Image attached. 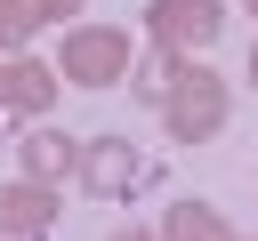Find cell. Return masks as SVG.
I'll return each instance as SVG.
<instances>
[{
    "mask_svg": "<svg viewBox=\"0 0 258 241\" xmlns=\"http://www.w3.org/2000/svg\"><path fill=\"white\" fill-rule=\"evenodd\" d=\"M137 56H145V48H137L121 24H73V32L56 40V72H64V88H129Z\"/></svg>",
    "mask_w": 258,
    "mask_h": 241,
    "instance_id": "1",
    "label": "cell"
},
{
    "mask_svg": "<svg viewBox=\"0 0 258 241\" xmlns=\"http://www.w3.org/2000/svg\"><path fill=\"white\" fill-rule=\"evenodd\" d=\"M161 129H169V145H210V137L226 129V80H218L202 56L177 72V88H169V104H161Z\"/></svg>",
    "mask_w": 258,
    "mask_h": 241,
    "instance_id": "2",
    "label": "cell"
},
{
    "mask_svg": "<svg viewBox=\"0 0 258 241\" xmlns=\"http://www.w3.org/2000/svg\"><path fill=\"white\" fill-rule=\"evenodd\" d=\"M56 88H64L56 56H32V48H8L0 56V112L8 120H48L56 112Z\"/></svg>",
    "mask_w": 258,
    "mask_h": 241,
    "instance_id": "3",
    "label": "cell"
},
{
    "mask_svg": "<svg viewBox=\"0 0 258 241\" xmlns=\"http://www.w3.org/2000/svg\"><path fill=\"white\" fill-rule=\"evenodd\" d=\"M137 177H145L137 137H121V129L81 137V193H97V201H129V193H137Z\"/></svg>",
    "mask_w": 258,
    "mask_h": 241,
    "instance_id": "4",
    "label": "cell"
},
{
    "mask_svg": "<svg viewBox=\"0 0 258 241\" xmlns=\"http://www.w3.org/2000/svg\"><path fill=\"white\" fill-rule=\"evenodd\" d=\"M137 16H145V40H169L185 56L218 48V32H226V0H145Z\"/></svg>",
    "mask_w": 258,
    "mask_h": 241,
    "instance_id": "5",
    "label": "cell"
},
{
    "mask_svg": "<svg viewBox=\"0 0 258 241\" xmlns=\"http://www.w3.org/2000/svg\"><path fill=\"white\" fill-rule=\"evenodd\" d=\"M64 185H40V177H8L0 185V241H48L56 233V201Z\"/></svg>",
    "mask_w": 258,
    "mask_h": 241,
    "instance_id": "6",
    "label": "cell"
},
{
    "mask_svg": "<svg viewBox=\"0 0 258 241\" xmlns=\"http://www.w3.org/2000/svg\"><path fill=\"white\" fill-rule=\"evenodd\" d=\"M8 153H16V177H40V185L81 177V137H64V129H48V120H32Z\"/></svg>",
    "mask_w": 258,
    "mask_h": 241,
    "instance_id": "7",
    "label": "cell"
},
{
    "mask_svg": "<svg viewBox=\"0 0 258 241\" xmlns=\"http://www.w3.org/2000/svg\"><path fill=\"white\" fill-rule=\"evenodd\" d=\"M185 64H194V56H185V48H169V40H145V56H137V72H129V96H137V104H153V112H161V104H169V88H177V72H185Z\"/></svg>",
    "mask_w": 258,
    "mask_h": 241,
    "instance_id": "8",
    "label": "cell"
},
{
    "mask_svg": "<svg viewBox=\"0 0 258 241\" xmlns=\"http://www.w3.org/2000/svg\"><path fill=\"white\" fill-rule=\"evenodd\" d=\"M161 241H234V233H226L218 201H194V193H185V201L161 209Z\"/></svg>",
    "mask_w": 258,
    "mask_h": 241,
    "instance_id": "9",
    "label": "cell"
},
{
    "mask_svg": "<svg viewBox=\"0 0 258 241\" xmlns=\"http://www.w3.org/2000/svg\"><path fill=\"white\" fill-rule=\"evenodd\" d=\"M40 24H48V8H40V0H0V48H24Z\"/></svg>",
    "mask_w": 258,
    "mask_h": 241,
    "instance_id": "10",
    "label": "cell"
},
{
    "mask_svg": "<svg viewBox=\"0 0 258 241\" xmlns=\"http://www.w3.org/2000/svg\"><path fill=\"white\" fill-rule=\"evenodd\" d=\"M40 8H48V24H64V16H81L89 0H40Z\"/></svg>",
    "mask_w": 258,
    "mask_h": 241,
    "instance_id": "11",
    "label": "cell"
},
{
    "mask_svg": "<svg viewBox=\"0 0 258 241\" xmlns=\"http://www.w3.org/2000/svg\"><path fill=\"white\" fill-rule=\"evenodd\" d=\"M105 241H161V233H137V225H129V233H105Z\"/></svg>",
    "mask_w": 258,
    "mask_h": 241,
    "instance_id": "12",
    "label": "cell"
},
{
    "mask_svg": "<svg viewBox=\"0 0 258 241\" xmlns=\"http://www.w3.org/2000/svg\"><path fill=\"white\" fill-rule=\"evenodd\" d=\"M250 88H258V40H250Z\"/></svg>",
    "mask_w": 258,
    "mask_h": 241,
    "instance_id": "13",
    "label": "cell"
},
{
    "mask_svg": "<svg viewBox=\"0 0 258 241\" xmlns=\"http://www.w3.org/2000/svg\"><path fill=\"white\" fill-rule=\"evenodd\" d=\"M242 8H250V16H258V0H242Z\"/></svg>",
    "mask_w": 258,
    "mask_h": 241,
    "instance_id": "14",
    "label": "cell"
},
{
    "mask_svg": "<svg viewBox=\"0 0 258 241\" xmlns=\"http://www.w3.org/2000/svg\"><path fill=\"white\" fill-rule=\"evenodd\" d=\"M0 120H8V112H0Z\"/></svg>",
    "mask_w": 258,
    "mask_h": 241,
    "instance_id": "15",
    "label": "cell"
}]
</instances>
